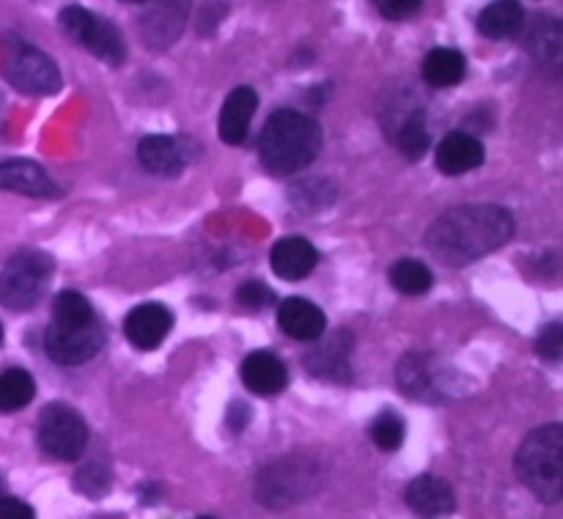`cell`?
<instances>
[{"label":"cell","mask_w":563,"mask_h":519,"mask_svg":"<svg viewBox=\"0 0 563 519\" xmlns=\"http://www.w3.org/2000/svg\"><path fill=\"white\" fill-rule=\"evenodd\" d=\"M187 14H190V0H146V11L141 14L143 42L152 47L170 44L185 27Z\"/></svg>","instance_id":"30bf717a"},{"label":"cell","mask_w":563,"mask_h":519,"mask_svg":"<svg viewBox=\"0 0 563 519\" xmlns=\"http://www.w3.org/2000/svg\"><path fill=\"white\" fill-rule=\"evenodd\" d=\"M0 344H3V328H0Z\"/></svg>","instance_id":"d590c367"},{"label":"cell","mask_w":563,"mask_h":519,"mask_svg":"<svg viewBox=\"0 0 563 519\" xmlns=\"http://www.w3.org/2000/svg\"><path fill=\"white\" fill-rule=\"evenodd\" d=\"M511 234H515V218L509 209L476 203L440 214L427 231V247L445 267H465L504 247Z\"/></svg>","instance_id":"6da1fadb"},{"label":"cell","mask_w":563,"mask_h":519,"mask_svg":"<svg viewBox=\"0 0 563 519\" xmlns=\"http://www.w3.org/2000/svg\"><path fill=\"white\" fill-rule=\"evenodd\" d=\"M528 47L539 60L559 64L561 60V22L553 16H539L528 33Z\"/></svg>","instance_id":"484cf974"},{"label":"cell","mask_w":563,"mask_h":519,"mask_svg":"<svg viewBox=\"0 0 563 519\" xmlns=\"http://www.w3.org/2000/svg\"><path fill=\"white\" fill-rule=\"evenodd\" d=\"M405 434H407V427L396 412L385 410L374 418L372 440L379 451H388V454L390 451H399L401 445H405Z\"/></svg>","instance_id":"f1b7e54d"},{"label":"cell","mask_w":563,"mask_h":519,"mask_svg":"<svg viewBox=\"0 0 563 519\" xmlns=\"http://www.w3.org/2000/svg\"><path fill=\"white\" fill-rule=\"evenodd\" d=\"M256 108H258V97L253 88L242 86L229 93V99L223 102V110H220V126H218L223 143H229V146H240V143L245 141Z\"/></svg>","instance_id":"e0dca14e"},{"label":"cell","mask_w":563,"mask_h":519,"mask_svg":"<svg viewBox=\"0 0 563 519\" xmlns=\"http://www.w3.org/2000/svg\"><path fill=\"white\" fill-rule=\"evenodd\" d=\"M53 275V262L38 251H20L0 273V302L11 311H27L42 300Z\"/></svg>","instance_id":"8992f818"},{"label":"cell","mask_w":563,"mask_h":519,"mask_svg":"<svg viewBox=\"0 0 563 519\" xmlns=\"http://www.w3.org/2000/svg\"><path fill=\"white\" fill-rule=\"evenodd\" d=\"M517 476L544 504L563 498V429L559 423L539 427L517 451Z\"/></svg>","instance_id":"3957f363"},{"label":"cell","mask_w":563,"mask_h":519,"mask_svg":"<svg viewBox=\"0 0 563 519\" xmlns=\"http://www.w3.org/2000/svg\"><path fill=\"white\" fill-rule=\"evenodd\" d=\"M374 3H377L379 14L388 16V20H407L421 9L423 0H374Z\"/></svg>","instance_id":"1f68e13d"},{"label":"cell","mask_w":563,"mask_h":519,"mask_svg":"<svg viewBox=\"0 0 563 519\" xmlns=\"http://www.w3.org/2000/svg\"><path fill=\"white\" fill-rule=\"evenodd\" d=\"M91 302L80 295V291H60L53 302V324H86L93 322Z\"/></svg>","instance_id":"83f0119b"},{"label":"cell","mask_w":563,"mask_h":519,"mask_svg":"<svg viewBox=\"0 0 563 519\" xmlns=\"http://www.w3.org/2000/svg\"><path fill=\"white\" fill-rule=\"evenodd\" d=\"M108 473L99 471L97 465L93 467H86L82 473H77V489H82L86 495H91V498H97L99 493H104L108 489Z\"/></svg>","instance_id":"d6a6232c"},{"label":"cell","mask_w":563,"mask_h":519,"mask_svg":"<svg viewBox=\"0 0 563 519\" xmlns=\"http://www.w3.org/2000/svg\"><path fill=\"white\" fill-rule=\"evenodd\" d=\"M0 71L11 86L33 97H47L60 88V71L53 58L20 36L0 38Z\"/></svg>","instance_id":"5b68a950"},{"label":"cell","mask_w":563,"mask_h":519,"mask_svg":"<svg viewBox=\"0 0 563 519\" xmlns=\"http://www.w3.org/2000/svg\"><path fill=\"white\" fill-rule=\"evenodd\" d=\"M0 519H36V515L20 498H0Z\"/></svg>","instance_id":"836d02e7"},{"label":"cell","mask_w":563,"mask_h":519,"mask_svg":"<svg viewBox=\"0 0 563 519\" xmlns=\"http://www.w3.org/2000/svg\"><path fill=\"white\" fill-rule=\"evenodd\" d=\"M322 152V126L297 110H278L269 115L258 137L262 163L273 174L289 176L308 168Z\"/></svg>","instance_id":"7a4b0ae2"},{"label":"cell","mask_w":563,"mask_h":519,"mask_svg":"<svg viewBox=\"0 0 563 519\" xmlns=\"http://www.w3.org/2000/svg\"><path fill=\"white\" fill-rule=\"evenodd\" d=\"M434 159L445 176H460L484 163V146L471 132H451L438 146Z\"/></svg>","instance_id":"2e32d148"},{"label":"cell","mask_w":563,"mask_h":519,"mask_svg":"<svg viewBox=\"0 0 563 519\" xmlns=\"http://www.w3.org/2000/svg\"><path fill=\"white\" fill-rule=\"evenodd\" d=\"M526 25V9L520 0H495L478 14V31L487 38H511Z\"/></svg>","instance_id":"44dd1931"},{"label":"cell","mask_w":563,"mask_h":519,"mask_svg":"<svg viewBox=\"0 0 563 519\" xmlns=\"http://www.w3.org/2000/svg\"><path fill=\"white\" fill-rule=\"evenodd\" d=\"M242 383L256 396H275L286 388L289 374H286V366L273 352L258 350L251 352L245 357V363H242Z\"/></svg>","instance_id":"ac0fdd59"},{"label":"cell","mask_w":563,"mask_h":519,"mask_svg":"<svg viewBox=\"0 0 563 519\" xmlns=\"http://www.w3.org/2000/svg\"><path fill=\"white\" fill-rule=\"evenodd\" d=\"M390 284H394L396 291L407 297H418V295H427L432 289L434 278L429 273L427 264L416 262V258H401L390 267Z\"/></svg>","instance_id":"d4e9b609"},{"label":"cell","mask_w":563,"mask_h":519,"mask_svg":"<svg viewBox=\"0 0 563 519\" xmlns=\"http://www.w3.org/2000/svg\"><path fill=\"white\" fill-rule=\"evenodd\" d=\"M236 300H240L245 308L258 311V308L269 306V300H273V291H269L264 284H258V280H251V284L240 286V291H236Z\"/></svg>","instance_id":"4dcf8cb0"},{"label":"cell","mask_w":563,"mask_h":519,"mask_svg":"<svg viewBox=\"0 0 563 519\" xmlns=\"http://www.w3.org/2000/svg\"><path fill=\"white\" fill-rule=\"evenodd\" d=\"M407 506L423 519L449 517L456 509V495L449 482L438 476H418L407 484Z\"/></svg>","instance_id":"7c38bea8"},{"label":"cell","mask_w":563,"mask_h":519,"mask_svg":"<svg viewBox=\"0 0 563 519\" xmlns=\"http://www.w3.org/2000/svg\"><path fill=\"white\" fill-rule=\"evenodd\" d=\"M396 377H399V385L401 390H405L407 396H416V399H434V394H438V379H434V372H432V357L429 355H407L405 361L399 363V372H396Z\"/></svg>","instance_id":"7402d4cb"},{"label":"cell","mask_w":563,"mask_h":519,"mask_svg":"<svg viewBox=\"0 0 563 519\" xmlns=\"http://www.w3.org/2000/svg\"><path fill=\"white\" fill-rule=\"evenodd\" d=\"M198 519H212V517H198Z\"/></svg>","instance_id":"8d00e7d4"},{"label":"cell","mask_w":563,"mask_h":519,"mask_svg":"<svg viewBox=\"0 0 563 519\" xmlns=\"http://www.w3.org/2000/svg\"><path fill=\"white\" fill-rule=\"evenodd\" d=\"M88 427L71 407L49 405L38 418V445L60 462H75L86 451Z\"/></svg>","instance_id":"ba28073f"},{"label":"cell","mask_w":563,"mask_h":519,"mask_svg":"<svg viewBox=\"0 0 563 519\" xmlns=\"http://www.w3.org/2000/svg\"><path fill=\"white\" fill-rule=\"evenodd\" d=\"M322 341V339H317ZM350 355H352V335L346 330H339L322 344L313 346L306 355V366L313 377L319 379H346L350 372Z\"/></svg>","instance_id":"9a60e30c"},{"label":"cell","mask_w":563,"mask_h":519,"mask_svg":"<svg viewBox=\"0 0 563 519\" xmlns=\"http://www.w3.org/2000/svg\"><path fill=\"white\" fill-rule=\"evenodd\" d=\"M273 273L284 280H302L319 264L317 247L302 236H286L273 247Z\"/></svg>","instance_id":"d6986e66"},{"label":"cell","mask_w":563,"mask_h":519,"mask_svg":"<svg viewBox=\"0 0 563 519\" xmlns=\"http://www.w3.org/2000/svg\"><path fill=\"white\" fill-rule=\"evenodd\" d=\"M319 484H322V467L308 456L291 454L258 473L256 500L267 509H289L311 498Z\"/></svg>","instance_id":"277c9868"},{"label":"cell","mask_w":563,"mask_h":519,"mask_svg":"<svg viewBox=\"0 0 563 519\" xmlns=\"http://www.w3.org/2000/svg\"><path fill=\"white\" fill-rule=\"evenodd\" d=\"M537 352L544 357V361H561L563 355V324L553 322L539 333L537 341Z\"/></svg>","instance_id":"f546056e"},{"label":"cell","mask_w":563,"mask_h":519,"mask_svg":"<svg viewBox=\"0 0 563 519\" xmlns=\"http://www.w3.org/2000/svg\"><path fill=\"white\" fill-rule=\"evenodd\" d=\"M60 27L69 38L80 42L82 47L91 49L99 60L110 66L124 64L126 47L124 38H121L119 27L108 20H99L88 9H80V5H66L58 16Z\"/></svg>","instance_id":"52a82bcc"},{"label":"cell","mask_w":563,"mask_h":519,"mask_svg":"<svg viewBox=\"0 0 563 519\" xmlns=\"http://www.w3.org/2000/svg\"><path fill=\"white\" fill-rule=\"evenodd\" d=\"M104 346V330L99 319L86 324H49L44 350L58 366H80L97 357Z\"/></svg>","instance_id":"9c48e42d"},{"label":"cell","mask_w":563,"mask_h":519,"mask_svg":"<svg viewBox=\"0 0 563 519\" xmlns=\"http://www.w3.org/2000/svg\"><path fill=\"white\" fill-rule=\"evenodd\" d=\"M396 146H399V152L410 159H421L423 154L429 152L432 137H429L423 113H410L401 121L399 130H396Z\"/></svg>","instance_id":"4316f807"},{"label":"cell","mask_w":563,"mask_h":519,"mask_svg":"<svg viewBox=\"0 0 563 519\" xmlns=\"http://www.w3.org/2000/svg\"><path fill=\"white\" fill-rule=\"evenodd\" d=\"M137 159L148 174L176 176L185 168V152L179 141L168 135H148L137 143Z\"/></svg>","instance_id":"ffe728a7"},{"label":"cell","mask_w":563,"mask_h":519,"mask_svg":"<svg viewBox=\"0 0 563 519\" xmlns=\"http://www.w3.org/2000/svg\"><path fill=\"white\" fill-rule=\"evenodd\" d=\"M278 324L289 339L295 341H317L324 335L328 328V317L322 313V308L313 306L311 300H302V297H289L278 306Z\"/></svg>","instance_id":"4fadbf2b"},{"label":"cell","mask_w":563,"mask_h":519,"mask_svg":"<svg viewBox=\"0 0 563 519\" xmlns=\"http://www.w3.org/2000/svg\"><path fill=\"white\" fill-rule=\"evenodd\" d=\"M126 3H146V0H126Z\"/></svg>","instance_id":"e575fe53"},{"label":"cell","mask_w":563,"mask_h":519,"mask_svg":"<svg viewBox=\"0 0 563 519\" xmlns=\"http://www.w3.org/2000/svg\"><path fill=\"white\" fill-rule=\"evenodd\" d=\"M174 328V313L168 311L159 302H146V306H137L126 313L124 319V333L130 339L132 346L137 350H157L165 341V335Z\"/></svg>","instance_id":"8fae6325"},{"label":"cell","mask_w":563,"mask_h":519,"mask_svg":"<svg viewBox=\"0 0 563 519\" xmlns=\"http://www.w3.org/2000/svg\"><path fill=\"white\" fill-rule=\"evenodd\" d=\"M0 190L22 192L33 198H55L58 187L47 176V170L31 159H5L0 163Z\"/></svg>","instance_id":"5bb4252c"},{"label":"cell","mask_w":563,"mask_h":519,"mask_svg":"<svg viewBox=\"0 0 563 519\" xmlns=\"http://www.w3.org/2000/svg\"><path fill=\"white\" fill-rule=\"evenodd\" d=\"M36 396V383L25 368L0 372V412H16L27 407Z\"/></svg>","instance_id":"cb8c5ba5"},{"label":"cell","mask_w":563,"mask_h":519,"mask_svg":"<svg viewBox=\"0 0 563 519\" xmlns=\"http://www.w3.org/2000/svg\"><path fill=\"white\" fill-rule=\"evenodd\" d=\"M465 69V55H462L460 49L438 47L427 55V60H423V80L434 88H451L456 86V82H462Z\"/></svg>","instance_id":"603a6c76"}]
</instances>
